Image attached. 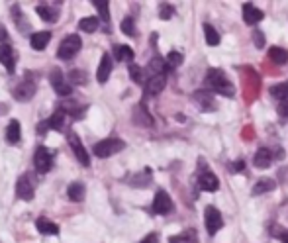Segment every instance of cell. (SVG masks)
Returning <instances> with one entry per match:
<instances>
[{
    "label": "cell",
    "mask_w": 288,
    "mask_h": 243,
    "mask_svg": "<svg viewBox=\"0 0 288 243\" xmlns=\"http://www.w3.org/2000/svg\"><path fill=\"white\" fill-rule=\"evenodd\" d=\"M69 145H71V149L75 151L77 159H79V163H81L83 167H89L90 165L89 153H87V149H85V145L81 143V139H79V135H77V133H69Z\"/></svg>",
    "instance_id": "9c48e42d"
},
{
    "label": "cell",
    "mask_w": 288,
    "mask_h": 243,
    "mask_svg": "<svg viewBox=\"0 0 288 243\" xmlns=\"http://www.w3.org/2000/svg\"><path fill=\"white\" fill-rule=\"evenodd\" d=\"M36 227H38V231L44 233V235H57V233H59V225L53 223V221L45 220V218H40V220L36 221Z\"/></svg>",
    "instance_id": "44dd1931"
},
{
    "label": "cell",
    "mask_w": 288,
    "mask_h": 243,
    "mask_svg": "<svg viewBox=\"0 0 288 243\" xmlns=\"http://www.w3.org/2000/svg\"><path fill=\"white\" fill-rule=\"evenodd\" d=\"M45 126L51 128V130H55V132H63V126H65V112H63V108H57L55 114L47 120Z\"/></svg>",
    "instance_id": "ffe728a7"
},
{
    "label": "cell",
    "mask_w": 288,
    "mask_h": 243,
    "mask_svg": "<svg viewBox=\"0 0 288 243\" xmlns=\"http://www.w3.org/2000/svg\"><path fill=\"white\" fill-rule=\"evenodd\" d=\"M180 63H182V55H180L178 51H171V53L167 55V65L169 67L175 69V67H178Z\"/></svg>",
    "instance_id": "836d02e7"
},
{
    "label": "cell",
    "mask_w": 288,
    "mask_h": 243,
    "mask_svg": "<svg viewBox=\"0 0 288 243\" xmlns=\"http://www.w3.org/2000/svg\"><path fill=\"white\" fill-rule=\"evenodd\" d=\"M20 139H22L20 122H18V120H12V122L8 124V128H6V141H8L10 145H16V143H20Z\"/></svg>",
    "instance_id": "e0dca14e"
},
{
    "label": "cell",
    "mask_w": 288,
    "mask_h": 243,
    "mask_svg": "<svg viewBox=\"0 0 288 243\" xmlns=\"http://www.w3.org/2000/svg\"><path fill=\"white\" fill-rule=\"evenodd\" d=\"M110 73H112V57L108 55V53H104V55H102V59H100V67H98V71H96V79H98V83H100V85H104V83L108 81Z\"/></svg>",
    "instance_id": "5bb4252c"
},
{
    "label": "cell",
    "mask_w": 288,
    "mask_h": 243,
    "mask_svg": "<svg viewBox=\"0 0 288 243\" xmlns=\"http://www.w3.org/2000/svg\"><path fill=\"white\" fill-rule=\"evenodd\" d=\"M85 194H87V190H85V184H81V182H73V184H69V188H67V196L73 200V202L85 200Z\"/></svg>",
    "instance_id": "7402d4cb"
},
{
    "label": "cell",
    "mask_w": 288,
    "mask_h": 243,
    "mask_svg": "<svg viewBox=\"0 0 288 243\" xmlns=\"http://www.w3.org/2000/svg\"><path fill=\"white\" fill-rule=\"evenodd\" d=\"M122 32L126 34V36H135V26H133V18H126V20H122Z\"/></svg>",
    "instance_id": "e575fe53"
},
{
    "label": "cell",
    "mask_w": 288,
    "mask_h": 243,
    "mask_svg": "<svg viewBox=\"0 0 288 243\" xmlns=\"http://www.w3.org/2000/svg\"><path fill=\"white\" fill-rule=\"evenodd\" d=\"M263 18H265L263 10H259V8H257V6H253V4H243V20H245V24L255 26V24L261 22Z\"/></svg>",
    "instance_id": "4fadbf2b"
},
{
    "label": "cell",
    "mask_w": 288,
    "mask_h": 243,
    "mask_svg": "<svg viewBox=\"0 0 288 243\" xmlns=\"http://www.w3.org/2000/svg\"><path fill=\"white\" fill-rule=\"evenodd\" d=\"M153 212H155V214H161V216L173 212V200H171V196H169L165 190H159L155 194V200H153Z\"/></svg>",
    "instance_id": "ba28073f"
},
{
    "label": "cell",
    "mask_w": 288,
    "mask_h": 243,
    "mask_svg": "<svg viewBox=\"0 0 288 243\" xmlns=\"http://www.w3.org/2000/svg\"><path fill=\"white\" fill-rule=\"evenodd\" d=\"M194 98H196L200 104H202L204 112L216 110V102H214V98H212L210 94H206V92H196V96H194Z\"/></svg>",
    "instance_id": "f1b7e54d"
},
{
    "label": "cell",
    "mask_w": 288,
    "mask_h": 243,
    "mask_svg": "<svg viewBox=\"0 0 288 243\" xmlns=\"http://www.w3.org/2000/svg\"><path fill=\"white\" fill-rule=\"evenodd\" d=\"M49 81H51L53 89H55V92H57L59 96H63V98L71 96L73 89H71V85H69V83L65 81V77H63V73H61L59 69H53V71H51V75H49Z\"/></svg>",
    "instance_id": "8992f818"
},
{
    "label": "cell",
    "mask_w": 288,
    "mask_h": 243,
    "mask_svg": "<svg viewBox=\"0 0 288 243\" xmlns=\"http://www.w3.org/2000/svg\"><path fill=\"white\" fill-rule=\"evenodd\" d=\"M165 85H167V77H165V75L149 77L147 83H145V94H147V96H157L161 90L165 89Z\"/></svg>",
    "instance_id": "8fae6325"
},
{
    "label": "cell",
    "mask_w": 288,
    "mask_h": 243,
    "mask_svg": "<svg viewBox=\"0 0 288 243\" xmlns=\"http://www.w3.org/2000/svg\"><path fill=\"white\" fill-rule=\"evenodd\" d=\"M51 40V32H36L32 38H30V44L36 51H44L45 45L49 44Z\"/></svg>",
    "instance_id": "d6986e66"
},
{
    "label": "cell",
    "mask_w": 288,
    "mask_h": 243,
    "mask_svg": "<svg viewBox=\"0 0 288 243\" xmlns=\"http://www.w3.org/2000/svg\"><path fill=\"white\" fill-rule=\"evenodd\" d=\"M34 194H36V190H34V184H32L30 177L22 175V177L16 180V196L22 200H32Z\"/></svg>",
    "instance_id": "30bf717a"
},
{
    "label": "cell",
    "mask_w": 288,
    "mask_h": 243,
    "mask_svg": "<svg viewBox=\"0 0 288 243\" xmlns=\"http://www.w3.org/2000/svg\"><path fill=\"white\" fill-rule=\"evenodd\" d=\"M114 57L118 61H132L133 59L132 47H128V45H114Z\"/></svg>",
    "instance_id": "cb8c5ba5"
},
{
    "label": "cell",
    "mask_w": 288,
    "mask_h": 243,
    "mask_svg": "<svg viewBox=\"0 0 288 243\" xmlns=\"http://www.w3.org/2000/svg\"><path fill=\"white\" fill-rule=\"evenodd\" d=\"M278 112H280L282 116H288V100H282V102H280V106H278Z\"/></svg>",
    "instance_id": "ab89813d"
},
{
    "label": "cell",
    "mask_w": 288,
    "mask_h": 243,
    "mask_svg": "<svg viewBox=\"0 0 288 243\" xmlns=\"http://www.w3.org/2000/svg\"><path fill=\"white\" fill-rule=\"evenodd\" d=\"M94 6H96V10L100 12V18H102L104 22H108V20H110V14H108V4H106V2H94Z\"/></svg>",
    "instance_id": "8d00e7d4"
},
{
    "label": "cell",
    "mask_w": 288,
    "mask_h": 243,
    "mask_svg": "<svg viewBox=\"0 0 288 243\" xmlns=\"http://www.w3.org/2000/svg\"><path fill=\"white\" fill-rule=\"evenodd\" d=\"M85 77H87V75H85L83 71H71V73H69V81H71V83H77V85H79V83H85V81H87Z\"/></svg>",
    "instance_id": "74e56055"
},
{
    "label": "cell",
    "mask_w": 288,
    "mask_h": 243,
    "mask_svg": "<svg viewBox=\"0 0 288 243\" xmlns=\"http://www.w3.org/2000/svg\"><path fill=\"white\" fill-rule=\"evenodd\" d=\"M34 165L38 173H49V169L53 167V151H49L47 147H38V151L34 155Z\"/></svg>",
    "instance_id": "5b68a950"
},
{
    "label": "cell",
    "mask_w": 288,
    "mask_h": 243,
    "mask_svg": "<svg viewBox=\"0 0 288 243\" xmlns=\"http://www.w3.org/2000/svg\"><path fill=\"white\" fill-rule=\"evenodd\" d=\"M204 36H206V44L208 45L216 47V45L220 44V34H218V30H216L214 26L204 24Z\"/></svg>",
    "instance_id": "d4e9b609"
},
{
    "label": "cell",
    "mask_w": 288,
    "mask_h": 243,
    "mask_svg": "<svg viewBox=\"0 0 288 243\" xmlns=\"http://www.w3.org/2000/svg\"><path fill=\"white\" fill-rule=\"evenodd\" d=\"M253 44H255V47H259V49L265 45V36L259 30H253Z\"/></svg>",
    "instance_id": "f35d334b"
},
{
    "label": "cell",
    "mask_w": 288,
    "mask_h": 243,
    "mask_svg": "<svg viewBox=\"0 0 288 243\" xmlns=\"http://www.w3.org/2000/svg\"><path fill=\"white\" fill-rule=\"evenodd\" d=\"M169 243H196V235H194V231L190 229V231H186V233H178L175 237H171Z\"/></svg>",
    "instance_id": "1f68e13d"
},
{
    "label": "cell",
    "mask_w": 288,
    "mask_h": 243,
    "mask_svg": "<svg viewBox=\"0 0 288 243\" xmlns=\"http://www.w3.org/2000/svg\"><path fill=\"white\" fill-rule=\"evenodd\" d=\"M126 147V143L118 137H108V139H102L94 145V155L100 157V159H108L112 155L120 153L122 149Z\"/></svg>",
    "instance_id": "7a4b0ae2"
},
{
    "label": "cell",
    "mask_w": 288,
    "mask_h": 243,
    "mask_svg": "<svg viewBox=\"0 0 288 243\" xmlns=\"http://www.w3.org/2000/svg\"><path fill=\"white\" fill-rule=\"evenodd\" d=\"M165 69H167V63H165L161 57H153V59L149 61V65H147V71H149L151 77H155V75H165Z\"/></svg>",
    "instance_id": "484cf974"
},
{
    "label": "cell",
    "mask_w": 288,
    "mask_h": 243,
    "mask_svg": "<svg viewBox=\"0 0 288 243\" xmlns=\"http://www.w3.org/2000/svg\"><path fill=\"white\" fill-rule=\"evenodd\" d=\"M38 14L42 16L44 22H55L57 20V12L51 10V8H47V6H38Z\"/></svg>",
    "instance_id": "4dcf8cb0"
},
{
    "label": "cell",
    "mask_w": 288,
    "mask_h": 243,
    "mask_svg": "<svg viewBox=\"0 0 288 243\" xmlns=\"http://www.w3.org/2000/svg\"><path fill=\"white\" fill-rule=\"evenodd\" d=\"M12 94H14V98H16L18 102H28V100H32L34 94H36V83H34L32 79H24L22 83L12 90Z\"/></svg>",
    "instance_id": "52a82bcc"
},
{
    "label": "cell",
    "mask_w": 288,
    "mask_h": 243,
    "mask_svg": "<svg viewBox=\"0 0 288 243\" xmlns=\"http://www.w3.org/2000/svg\"><path fill=\"white\" fill-rule=\"evenodd\" d=\"M272 188H276L274 180H270V178H263V180H259V182H257V184L253 186V194H255V196H259V194L270 192Z\"/></svg>",
    "instance_id": "4316f807"
},
{
    "label": "cell",
    "mask_w": 288,
    "mask_h": 243,
    "mask_svg": "<svg viewBox=\"0 0 288 243\" xmlns=\"http://www.w3.org/2000/svg\"><path fill=\"white\" fill-rule=\"evenodd\" d=\"M280 239H282V243H288V231H284V233L280 235Z\"/></svg>",
    "instance_id": "ee69618b"
},
{
    "label": "cell",
    "mask_w": 288,
    "mask_h": 243,
    "mask_svg": "<svg viewBox=\"0 0 288 243\" xmlns=\"http://www.w3.org/2000/svg\"><path fill=\"white\" fill-rule=\"evenodd\" d=\"M233 169H235V171H243V169H245V163H243V161H237V163L233 165Z\"/></svg>",
    "instance_id": "7bdbcfd3"
},
{
    "label": "cell",
    "mask_w": 288,
    "mask_h": 243,
    "mask_svg": "<svg viewBox=\"0 0 288 243\" xmlns=\"http://www.w3.org/2000/svg\"><path fill=\"white\" fill-rule=\"evenodd\" d=\"M83 47V42H81V36L73 34V36H67L65 40L59 44V49H57V57L59 59H73Z\"/></svg>",
    "instance_id": "3957f363"
},
{
    "label": "cell",
    "mask_w": 288,
    "mask_h": 243,
    "mask_svg": "<svg viewBox=\"0 0 288 243\" xmlns=\"http://www.w3.org/2000/svg\"><path fill=\"white\" fill-rule=\"evenodd\" d=\"M130 75H132L133 83L143 85V69L141 67H137L135 63H130Z\"/></svg>",
    "instance_id": "d6a6232c"
},
{
    "label": "cell",
    "mask_w": 288,
    "mask_h": 243,
    "mask_svg": "<svg viewBox=\"0 0 288 243\" xmlns=\"http://www.w3.org/2000/svg\"><path fill=\"white\" fill-rule=\"evenodd\" d=\"M268 59L276 65H284V63H288V51L282 49V47H270L268 49Z\"/></svg>",
    "instance_id": "603a6c76"
},
{
    "label": "cell",
    "mask_w": 288,
    "mask_h": 243,
    "mask_svg": "<svg viewBox=\"0 0 288 243\" xmlns=\"http://www.w3.org/2000/svg\"><path fill=\"white\" fill-rule=\"evenodd\" d=\"M6 38H8V34H6V28L0 24V42H4Z\"/></svg>",
    "instance_id": "b9f144b4"
},
{
    "label": "cell",
    "mask_w": 288,
    "mask_h": 243,
    "mask_svg": "<svg viewBox=\"0 0 288 243\" xmlns=\"http://www.w3.org/2000/svg\"><path fill=\"white\" fill-rule=\"evenodd\" d=\"M198 182H200V188H204L206 192H216V190L220 188V180H218V177H216L214 173H210V171L200 173Z\"/></svg>",
    "instance_id": "7c38bea8"
},
{
    "label": "cell",
    "mask_w": 288,
    "mask_h": 243,
    "mask_svg": "<svg viewBox=\"0 0 288 243\" xmlns=\"http://www.w3.org/2000/svg\"><path fill=\"white\" fill-rule=\"evenodd\" d=\"M133 122H135L137 126H141V128H151V126H153V118L149 116V112L145 110L143 104H139V106L133 110Z\"/></svg>",
    "instance_id": "2e32d148"
},
{
    "label": "cell",
    "mask_w": 288,
    "mask_h": 243,
    "mask_svg": "<svg viewBox=\"0 0 288 243\" xmlns=\"http://www.w3.org/2000/svg\"><path fill=\"white\" fill-rule=\"evenodd\" d=\"M141 243H159V237H157V233H149Z\"/></svg>",
    "instance_id": "60d3db41"
},
{
    "label": "cell",
    "mask_w": 288,
    "mask_h": 243,
    "mask_svg": "<svg viewBox=\"0 0 288 243\" xmlns=\"http://www.w3.org/2000/svg\"><path fill=\"white\" fill-rule=\"evenodd\" d=\"M173 14H175V8H173V6H169V4H161V8H159V16H161V20H169V18H173Z\"/></svg>",
    "instance_id": "d590c367"
},
{
    "label": "cell",
    "mask_w": 288,
    "mask_h": 243,
    "mask_svg": "<svg viewBox=\"0 0 288 243\" xmlns=\"http://www.w3.org/2000/svg\"><path fill=\"white\" fill-rule=\"evenodd\" d=\"M0 63L6 67L8 73H14V49L10 45L0 44Z\"/></svg>",
    "instance_id": "9a60e30c"
},
{
    "label": "cell",
    "mask_w": 288,
    "mask_h": 243,
    "mask_svg": "<svg viewBox=\"0 0 288 243\" xmlns=\"http://www.w3.org/2000/svg\"><path fill=\"white\" fill-rule=\"evenodd\" d=\"M253 163H255L257 169H268L270 163H272V153H270L266 147H261V149L255 153V157H253Z\"/></svg>",
    "instance_id": "ac0fdd59"
},
{
    "label": "cell",
    "mask_w": 288,
    "mask_h": 243,
    "mask_svg": "<svg viewBox=\"0 0 288 243\" xmlns=\"http://www.w3.org/2000/svg\"><path fill=\"white\" fill-rule=\"evenodd\" d=\"M204 221H206V229H208L210 235L218 233V231L223 227L222 214H220V210L214 208V206H208V208H206V212H204Z\"/></svg>",
    "instance_id": "277c9868"
},
{
    "label": "cell",
    "mask_w": 288,
    "mask_h": 243,
    "mask_svg": "<svg viewBox=\"0 0 288 243\" xmlns=\"http://www.w3.org/2000/svg\"><path fill=\"white\" fill-rule=\"evenodd\" d=\"M206 85L214 90V92L222 94V96H233V87H231V83L225 79L223 71H220V69H210V71H208V75H206Z\"/></svg>",
    "instance_id": "6da1fadb"
},
{
    "label": "cell",
    "mask_w": 288,
    "mask_h": 243,
    "mask_svg": "<svg viewBox=\"0 0 288 243\" xmlns=\"http://www.w3.org/2000/svg\"><path fill=\"white\" fill-rule=\"evenodd\" d=\"M270 94H272L274 98L288 100V83H280V85H274V87H270Z\"/></svg>",
    "instance_id": "f546056e"
},
{
    "label": "cell",
    "mask_w": 288,
    "mask_h": 243,
    "mask_svg": "<svg viewBox=\"0 0 288 243\" xmlns=\"http://www.w3.org/2000/svg\"><path fill=\"white\" fill-rule=\"evenodd\" d=\"M98 18L96 16H89V18H83L81 22H79V30L81 32H87V34H92V32H96L98 30Z\"/></svg>",
    "instance_id": "83f0119b"
}]
</instances>
